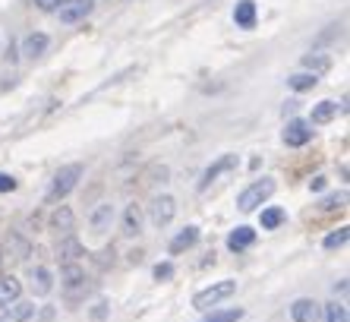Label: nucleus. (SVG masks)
I'll return each instance as SVG.
<instances>
[{"label": "nucleus", "instance_id": "1", "mask_svg": "<svg viewBox=\"0 0 350 322\" xmlns=\"http://www.w3.org/2000/svg\"><path fill=\"white\" fill-rule=\"evenodd\" d=\"M82 164H64V168L54 174V180H51V186H48V196H44V202H54L57 206L60 199H66V196L76 190V184H79V177H82Z\"/></svg>", "mask_w": 350, "mask_h": 322}, {"label": "nucleus", "instance_id": "2", "mask_svg": "<svg viewBox=\"0 0 350 322\" xmlns=\"http://www.w3.org/2000/svg\"><path fill=\"white\" fill-rule=\"evenodd\" d=\"M271 193H275V180H271V177L253 180V184L246 186L243 193L237 196V209H240V212H256V209L262 206V202L269 199Z\"/></svg>", "mask_w": 350, "mask_h": 322}, {"label": "nucleus", "instance_id": "3", "mask_svg": "<svg viewBox=\"0 0 350 322\" xmlns=\"http://www.w3.org/2000/svg\"><path fill=\"white\" fill-rule=\"evenodd\" d=\"M234 290H237V282H218V284H212V288L199 290L193 297V306L196 310H212V306H218L221 300L234 297Z\"/></svg>", "mask_w": 350, "mask_h": 322}, {"label": "nucleus", "instance_id": "4", "mask_svg": "<svg viewBox=\"0 0 350 322\" xmlns=\"http://www.w3.org/2000/svg\"><path fill=\"white\" fill-rule=\"evenodd\" d=\"M174 215H177V199H174L171 193L155 196L152 206H148V218H152V225L155 227H167L174 221Z\"/></svg>", "mask_w": 350, "mask_h": 322}, {"label": "nucleus", "instance_id": "5", "mask_svg": "<svg viewBox=\"0 0 350 322\" xmlns=\"http://www.w3.org/2000/svg\"><path fill=\"white\" fill-rule=\"evenodd\" d=\"M92 7H95V0H60V7L54 10L60 16V23L73 25V23H82V19L92 13Z\"/></svg>", "mask_w": 350, "mask_h": 322}, {"label": "nucleus", "instance_id": "6", "mask_svg": "<svg viewBox=\"0 0 350 322\" xmlns=\"http://www.w3.org/2000/svg\"><path fill=\"white\" fill-rule=\"evenodd\" d=\"M60 284H64V290L70 297H76V294L85 288V272H82L79 262H64V266H60Z\"/></svg>", "mask_w": 350, "mask_h": 322}, {"label": "nucleus", "instance_id": "7", "mask_svg": "<svg viewBox=\"0 0 350 322\" xmlns=\"http://www.w3.org/2000/svg\"><path fill=\"white\" fill-rule=\"evenodd\" d=\"M234 168H237V155H221L218 161H212V164L205 168L202 180H199V193H205V190H208V186H212L221 174H228V171H234Z\"/></svg>", "mask_w": 350, "mask_h": 322}, {"label": "nucleus", "instance_id": "8", "mask_svg": "<svg viewBox=\"0 0 350 322\" xmlns=\"http://www.w3.org/2000/svg\"><path fill=\"white\" fill-rule=\"evenodd\" d=\"M281 139H284L291 149H300V145H306L312 139V123L306 121H291L284 127V133H281Z\"/></svg>", "mask_w": 350, "mask_h": 322}, {"label": "nucleus", "instance_id": "9", "mask_svg": "<svg viewBox=\"0 0 350 322\" xmlns=\"http://www.w3.org/2000/svg\"><path fill=\"white\" fill-rule=\"evenodd\" d=\"M253 243H256V231L253 227H246V225L234 227V231L228 234V250L230 253H243L246 247H253Z\"/></svg>", "mask_w": 350, "mask_h": 322}, {"label": "nucleus", "instance_id": "10", "mask_svg": "<svg viewBox=\"0 0 350 322\" xmlns=\"http://www.w3.org/2000/svg\"><path fill=\"white\" fill-rule=\"evenodd\" d=\"M57 256H60V262H79V259L85 256V247H82L76 237L66 234L64 240H60V247H57Z\"/></svg>", "mask_w": 350, "mask_h": 322}, {"label": "nucleus", "instance_id": "11", "mask_svg": "<svg viewBox=\"0 0 350 322\" xmlns=\"http://www.w3.org/2000/svg\"><path fill=\"white\" fill-rule=\"evenodd\" d=\"M196 240H199V227H196V225H187V227H183V231H180L177 237L171 240V253H174V256H180V253H187Z\"/></svg>", "mask_w": 350, "mask_h": 322}, {"label": "nucleus", "instance_id": "12", "mask_svg": "<svg viewBox=\"0 0 350 322\" xmlns=\"http://www.w3.org/2000/svg\"><path fill=\"white\" fill-rule=\"evenodd\" d=\"M51 288H54V278H51V269L44 266H35L32 269V290L35 297H48Z\"/></svg>", "mask_w": 350, "mask_h": 322}, {"label": "nucleus", "instance_id": "13", "mask_svg": "<svg viewBox=\"0 0 350 322\" xmlns=\"http://www.w3.org/2000/svg\"><path fill=\"white\" fill-rule=\"evenodd\" d=\"M142 231V209H139L136 202H130L126 209H123V234L126 237H136Z\"/></svg>", "mask_w": 350, "mask_h": 322}, {"label": "nucleus", "instance_id": "14", "mask_svg": "<svg viewBox=\"0 0 350 322\" xmlns=\"http://www.w3.org/2000/svg\"><path fill=\"white\" fill-rule=\"evenodd\" d=\"M19 294H23V284H19V278H13V275L0 278V310H3V306H10L13 300H19Z\"/></svg>", "mask_w": 350, "mask_h": 322}, {"label": "nucleus", "instance_id": "15", "mask_svg": "<svg viewBox=\"0 0 350 322\" xmlns=\"http://www.w3.org/2000/svg\"><path fill=\"white\" fill-rule=\"evenodd\" d=\"M44 51H48V35L44 32H32L29 38L23 41V54L29 57V60H38Z\"/></svg>", "mask_w": 350, "mask_h": 322}, {"label": "nucleus", "instance_id": "16", "mask_svg": "<svg viewBox=\"0 0 350 322\" xmlns=\"http://www.w3.org/2000/svg\"><path fill=\"white\" fill-rule=\"evenodd\" d=\"M234 23L243 25V29H253L256 25V3L253 0H240L234 7Z\"/></svg>", "mask_w": 350, "mask_h": 322}, {"label": "nucleus", "instance_id": "17", "mask_svg": "<svg viewBox=\"0 0 350 322\" xmlns=\"http://www.w3.org/2000/svg\"><path fill=\"white\" fill-rule=\"evenodd\" d=\"M51 227H54V231H60V234L73 231V209L57 202V209H54V215H51Z\"/></svg>", "mask_w": 350, "mask_h": 322}, {"label": "nucleus", "instance_id": "18", "mask_svg": "<svg viewBox=\"0 0 350 322\" xmlns=\"http://www.w3.org/2000/svg\"><path fill=\"white\" fill-rule=\"evenodd\" d=\"M316 313H319V306L312 304V300H297V304L291 306V319L293 322H316Z\"/></svg>", "mask_w": 350, "mask_h": 322}, {"label": "nucleus", "instance_id": "19", "mask_svg": "<svg viewBox=\"0 0 350 322\" xmlns=\"http://www.w3.org/2000/svg\"><path fill=\"white\" fill-rule=\"evenodd\" d=\"M111 221H114V206H111V202H105V206H98V209L92 212V227H95L98 234H105L107 227H111Z\"/></svg>", "mask_w": 350, "mask_h": 322}, {"label": "nucleus", "instance_id": "20", "mask_svg": "<svg viewBox=\"0 0 350 322\" xmlns=\"http://www.w3.org/2000/svg\"><path fill=\"white\" fill-rule=\"evenodd\" d=\"M303 66H306L310 73H316V76H322V73L332 70V57L316 54V51H312V54H303Z\"/></svg>", "mask_w": 350, "mask_h": 322}, {"label": "nucleus", "instance_id": "21", "mask_svg": "<svg viewBox=\"0 0 350 322\" xmlns=\"http://www.w3.org/2000/svg\"><path fill=\"white\" fill-rule=\"evenodd\" d=\"M332 117H338V101H319L316 108H312V114H310V123H328Z\"/></svg>", "mask_w": 350, "mask_h": 322}, {"label": "nucleus", "instance_id": "22", "mask_svg": "<svg viewBox=\"0 0 350 322\" xmlns=\"http://www.w3.org/2000/svg\"><path fill=\"white\" fill-rule=\"evenodd\" d=\"M3 310H7V319H13V322H25L35 316V304H25V300H13Z\"/></svg>", "mask_w": 350, "mask_h": 322}, {"label": "nucleus", "instance_id": "23", "mask_svg": "<svg viewBox=\"0 0 350 322\" xmlns=\"http://www.w3.org/2000/svg\"><path fill=\"white\" fill-rule=\"evenodd\" d=\"M316 82H319V76L316 73H293V76H287V86H291L293 92H310V89H316Z\"/></svg>", "mask_w": 350, "mask_h": 322}, {"label": "nucleus", "instance_id": "24", "mask_svg": "<svg viewBox=\"0 0 350 322\" xmlns=\"http://www.w3.org/2000/svg\"><path fill=\"white\" fill-rule=\"evenodd\" d=\"M284 218H287V212H284V209H278V206H271V209H262L259 225L265 227V231H275V227L284 225Z\"/></svg>", "mask_w": 350, "mask_h": 322}, {"label": "nucleus", "instance_id": "25", "mask_svg": "<svg viewBox=\"0 0 350 322\" xmlns=\"http://www.w3.org/2000/svg\"><path fill=\"white\" fill-rule=\"evenodd\" d=\"M243 319V310L237 306V310H215V313H208L202 322H240Z\"/></svg>", "mask_w": 350, "mask_h": 322}, {"label": "nucleus", "instance_id": "26", "mask_svg": "<svg viewBox=\"0 0 350 322\" xmlns=\"http://www.w3.org/2000/svg\"><path fill=\"white\" fill-rule=\"evenodd\" d=\"M347 237H350V227H338V231H332L325 240H322V247H325V250H338V247L347 243Z\"/></svg>", "mask_w": 350, "mask_h": 322}, {"label": "nucleus", "instance_id": "27", "mask_svg": "<svg viewBox=\"0 0 350 322\" xmlns=\"http://www.w3.org/2000/svg\"><path fill=\"white\" fill-rule=\"evenodd\" d=\"M325 322H347V306L344 304H328L325 306Z\"/></svg>", "mask_w": 350, "mask_h": 322}, {"label": "nucleus", "instance_id": "28", "mask_svg": "<svg viewBox=\"0 0 350 322\" xmlns=\"http://www.w3.org/2000/svg\"><path fill=\"white\" fill-rule=\"evenodd\" d=\"M344 202H347V193H332L322 199V209L325 212H334V209H344Z\"/></svg>", "mask_w": 350, "mask_h": 322}, {"label": "nucleus", "instance_id": "29", "mask_svg": "<svg viewBox=\"0 0 350 322\" xmlns=\"http://www.w3.org/2000/svg\"><path fill=\"white\" fill-rule=\"evenodd\" d=\"M152 275H155V282H171V278H174V266H171V262H158V266L152 269Z\"/></svg>", "mask_w": 350, "mask_h": 322}, {"label": "nucleus", "instance_id": "30", "mask_svg": "<svg viewBox=\"0 0 350 322\" xmlns=\"http://www.w3.org/2000/svg\"><path fill=\"white\" fill-rule=\"evenodd\" d=\"M13 190H16V177H10V174L0 171V193H13Z\"/></svg>", "mask_w": 350, "mask_h": 322}, {"label": "nucleus", "instance_id": "31", "mask_svg": "<svg viewBox=\"0 0 350 322\" xmlns=\"http://www.w3.org/2000/svg\"><path fill=\"white\" fill-rule=\"evenodd\" d=\"M35 7L44 10V13H54V10L60 7V0H35Z\"/></svg>", "mask_w": 350, "mask_h": 322}, {"label": "nucleus", "instance_id": "32", "mask_svg": "<svg viewBox=\"0 0 350 322\" xmlns=\"http://www.w3.org/2000/svg\"><path fill=\"white\" fill-rule=\"evenodd\" d=\"M310 186H312V193H319V190H325V177H316Z\"/></svg>", "mask_w": 350, "mask_h": 322}, {"label": "nucleus", "instance_id": "33", "mask_svg": "<svg viewBox=\"0 0 350 322\" xmlns=\"http://www.w3.org/2000/svg\"><path fill=\"white\" fill-rule=\"evenodd\" d=\"M0 322H13V319H0Z\"/></svg>", "mask_w": 350, "mask_h": 322}, {"label": "nucleus", "instance_id": "34", "mask_svg": "<svg viewBox=\"0 0 350 322\" xmlns=\"http://www.w3.org/2000/svg\"><path fill=\"white\" fill-rule=\"evenodd\" d=\"M0 262H3V253H0Z\"/></svg>", "mask_w": 350, "mask_h": 322}]
</instances>
